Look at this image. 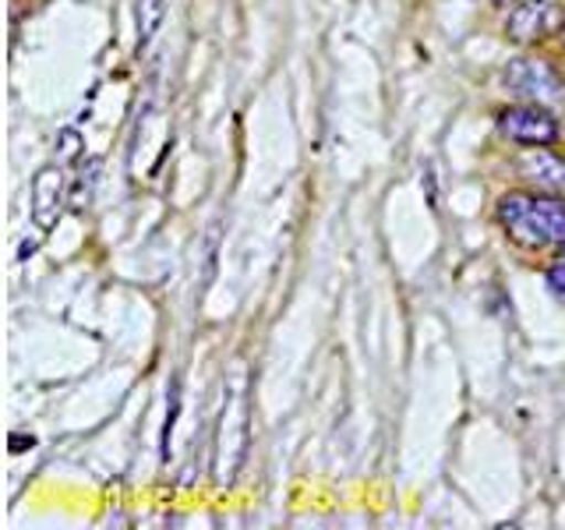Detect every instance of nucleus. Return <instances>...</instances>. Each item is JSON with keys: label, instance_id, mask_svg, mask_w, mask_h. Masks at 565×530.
<instances>
[{"label": "nucleus", "instance_id": "1", "mask_svg": "<svg viewBox=\"0 0 565 530\" xmlns=\"http://www.w3.org/2000/svg\"><path fill=\"white\" fill-rule=\"evenodd\" d=\"M499 220L509 237L523 247H547L565 241V202L537 199V194H505L499 202Z\"/></svg>", "mask_w": 565, "mask_h": 530}, {"label": "nucleus", "instance_id": "2", "mask_svg": "<svg viewBox=\"0 0 565 530\" xmlns=\"http://www.w3.org/2000/svg\"><path fill=\"white\" fill-rule=\"evenodd\" d=\"M247 428H252V411H247V385L237 379L234 393L226 396L216 432V485L230 488L244 464L247 453Z\"/></svg>", "mask_w": 565, "mask_h": 530}, {"label": "nucleus", "instance_id": "3", "mask_svg": "<svg viewBox=\"0 0 565 530\" xmlns=\"http://www.w3.org/2000/svg\"><path fill=\"white\" fill-rule=\"evenodd\" d=\"M502 82L512 96H523V99L541 103V106H552L565 96V85L558 78V71L544 61H534V57L509 61V67L502 71Z\"/></svg>", "mask_w": 565, "mask_h": 530}, {"label": "nucleus", "instance_id": "4", "mask_svg": "<svg viewBox=\"0 0 565 530\" xmlns=\"http://www.w3.org/2000/svg\"><path fill=\"white\" fill-rule=\"evenodd\" d=\"M499 128L505 138L520 141V146H552V141H558V120L547 114L541 103L502 110Z\"/></svg>", "mask_w": 565, "mask_h": 530}, {"label": "nucleus", "instance_id": "5", "mask_svg": "<svg viewBox=\"0 0 565 530\" xmlns=\"http://www.w3.org/2000/svg\"><path fill=\"white\" fill-rule=\"evenodd\" d=\"M64 194H67V177L61 163L43 167L32 181V223L40 230H53L61 220L64 209Z\"/></svg>", "mask_w": 565, "mask_h": 530}, {"label": "nucleus", "instance_id": "6", "mask_svg": "<svg viewBox=\"0 0 565 530\" xmlns=\"http://www.w3.org/2000/svg\"><path fill=\"white\" fill-rule=\"evenodd\" d=\"M558 29V4L552 0H523L509 14V40L516 43H537Z\"/></svg>", "mask_w": 565, "mask_h": 530}, {"label": "nucleus", "instance_id": "7", "mask_svg": "<svg viewBox=\"0 0 565 530\" xmlns=\"http://www.w3.org/2000/svg\"><path fill=\"white\" fill-rule=\"evenodd\" d=\"M520 173L526 177L537 191L547 194H565V159L547 152V149H530L520 156Z\"/></svg>", "mask_w": 565, "mask_h": 530}, {"label": "nucleus", "instance_id": "8", "mask_svg": "<svg viewBox=\"0 0 565 530\" xmlns=\"http://www.w3.org/2000/svg\"><path fill=\"white\" fill-rule=\"evenodd\" d=\"M167 18V0H138V35H141V46H146L152 35L159 32Z\"/></svg>", "mask_w": 565, "mask_h": 530}, {"label": "nucleus", "instance_id": "9", "mask_svg": "<svg viewBox=\"0 0 565 530\" xmlns=\"http://www.w3.org/2000/svg\"><path fill=\"white\" fill-rule=\"evenodd\" d=\"M57 163H78V156H82V149H85V141H82V135L78 131H71V128H64L61 135H57Z\"/></svg>", "mask_w": 565, "mask_h": 530}, {"label": "nucleus", "instance_id": "10", "mask_svg": "<svg viewBox=\"0 0 565 530\" xmlns=\"http://www.w3.org/2000/svg\"><path fill=\"white\" fill-rule=\"evenodd\" d=\"M85 170H88V181H78L75 194H71V205H75V209H85V202H88V191H93L96 173H99V159H93V163H88Z\"/></svg>", "mask_w": 565, "mask_h": 530}, {"label": "nucleus", "instance_id": "11", "mask_svg": "<svg viewBox=\"0 0 565 530\" xmlns=\"http://www.w3.org/2000/svg\"><path fill=\"white\" fill-rule=\"evenodd\" d=\"M547 290H552L555 297H565V258L547 269Z\"/></svg>", "mask_w": 565, "mask_h": 530}, {"label": "nucleus", "instance_id": "12", "mask_svg": "<svg viewBox=\"0 0 565 530\" xmlns=\"http://www.w3.org/2000/svg\"><path fill=\"white\" fill-rule=\"evenodd\" d=\"M562 43H565V25H562Z\"/></svg>", "mask_w": 565, "mask_h": 530}]
</instances>
